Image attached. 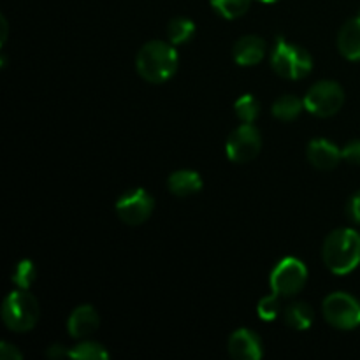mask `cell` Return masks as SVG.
Here are the masks:
<instances>
[{
	"label": "cell",
	"mask_w": 360,
	"mask_h": 360,
	"mask_svg": "<svg viewBox=\"0 0 360 360\" xmlns=\"http://www.w3.org/2000/svg\"><path fill=\"white\" fill-rule=\"evenodd\" d=\"M153 210V197L143 188L130 190V192L123 193L118 199V202H116V214H118V218L123 224L132 225V227L144 224L151 217Z\"/></svg>",
	"instance_id": "obj_9"
},
{
	"label": "cell",
	"mask_w": 360,
	"mask_h": 360,
	"mask_svg": "<svg viewBox=\"0 0 360 360\" xmlns=\"http://www.w3.org/2000/svg\"><path fill=\"white\" fill-rule=\"evenodd\" d=\"M347 217L350 218L354 224L360 225V190H359V192H355L354 195L350 197V200H348Z\"/></svg>",
	"instance_id": "obj_25"
},
{
	"label": "cell",
	"mask_w": 360,
	"mask_h": 360,
	"mask_svg": "<svg viewBox=\"0 0 360 360\" xmlns=\"http://www.w3.org/2000/svg\"><path fill=\"white\" fill-rule=\"evenodd\" d=\"M195 32V23L188 18H174L167 27V35L171 44H183L190 41Z\"/></svg>",
	"instance_id": "obj_18"
},
{
	"label": "cell",
	"mask_w": 360,
	"mask_h": 360,
	"mask_svg": "<svg viewBox=\"0 0 360 360\" xmlns=\"http://www.w3.org/2000/svg\"><path fill=\"white\" fill-rule=\"evenodd\" d=\"M167 186L176 197H190L202 190V179H200L199 172L183 169V171H176L169 176Z\"/></svg>",
	"instance_id": "obj_15"
},
{
	"label": "cell",
	"mask_w": 360,
	"mask_h": 360,
	"mask_svg": "<svg viewBox=\"0 0 360 360\" xmlns=\"http://www.w3.org/2000/svg\"><path fill=\"white\" fill-rule=\"evenodd\" d=\"M341 158V150L330 141L315 139L308 144V160L320 171H333Z\"/></svg>",
	"instance_id": "obj_13"
},
{
	"label": "cell",
	"mask_w": 360,
	"mask_h": 360,
	"mask_svg": "<svg viewBox=\"0 0 360 360\" xmlns=\"http://www.w3.org/2000/svg\"><path fill=\"white\" fill-rule=\"evenodd\" d=\"M304 109V101L295 95H281L273 104V116L281 122H292L297 118Z\"/></svg>",
	"instance_id": "obj_17"
},
{
	"label": "cell",
	"mask_w": 360,
	"mask_h": 360,
	"mask_svg": "<svg viewBox=\"0 0 360 360\" xmlns=\"http://www.w3.org/2000/svg\"><path fill=\"white\" fill-rule=\"evenodd\" d=\"M308 281V269L295 257L280 260L271 273V288L280 297H292L304 288Z\"/></svg>",
	"instance_id": "obj_7"
},
{
	"label": "cell",
	"mask_w": 360,
	"mask_h": 360,
	"mask_svg": "<svg viewBox=\"0 0 360 360\" xmlns=\"http://www.w3.org/2000/svg\"><path fill=\"white\" fill-rule=\"evenodd\" d=\"M229 354L236 360H259L262 359V341L253 330L238 329L229 338Z\"/></svg>",
	"instance_id": "obj_10"
},
{
	"label": "cell",
	"mask_w": 360,
	"mask_h": 360,
	"mask_svg": "<svg viewBox=\"0 0 360 360\" xmlns=\"http://www.w3.org/2000/svg\"><path fill=\"white\" fill-rule=\"evenodd\" d=\"M260 2H266V4H274V2H280V0H260Z\"/></svg>",
	"instance_id": "obj_29"
},
{
	"label": "cell",
	"mask_w": 360,
	"mask_h": 360,
	"mask_svg": "<svg viewBox=\"0 0 360 360\" xmlns=\"http://www.w3.org/2000/svg\"><path fill=\"white\" fill-rule=\"evenodd\" d=\"M69 357L76 360H108L109 354L102 345L94 341H83L69 350Z\"/></svg>",
	"instance_id": "obj_19"
},
{
	"label": "cell",
	"mask_w": 360,
	"mask_h": 360,
	"mask_svg": "<svg viewBox=\"0 0 360 360\" xmlns=\"http://www.w3.org/2000/svg\"><path fill=\"white\" fill-rule=\"evenodd\" d=\"M345 104V91L336 81H319L304 97V109L319 118H330Z\"/></svg>",
	"instance_id": "obj_5"
},
{
	"label": "cell",
	"mask_w": 360,
	"mask_h": 360,
	"mask_svg": "<svg viewBox=\"0 0 360 360\" xmlns=\"http://www.w3.org/2000/svg\"><path fill=\"white\" fill-rule=\"evenodd\" d=\"M271 67L285 79H302L311 72L313 60L301 46L290 44L283 37H278L271 55Z\"/></svg>",
	"instance_id": "obj_4"
},
{
	"label": "cell",
	"mask_w": 360,
	"mask_h": 360,
	"mask_svg": "<svg viewBox=\"0 0 360 360\" xmlns=\"http://www.w3.org/2000/svg\"><path fill=\"white\" fill-rule=\"evenodd\" d=\"M323 316L333 327L341 330L357 329L360 326V302L354 295L334 292L322 304Z\"/></svg>",
	"instance_id": "obj_6"
},
{
	"label": "cell",
	"mask_w": 360,
	"mask_h": 360,
	"mask_svg": "<svg viewBox=\"0 0 360 360\" xmlns=\"http://www.w3.org/2000/svg\"><path fill=\"white\" fill-rule=\"evenodd\" d=\"M178 53L169 42L150 41L136 56V69L148 83H165L178 70Z\"/></svg>",
	"instance_id": "obj_2"
},
{
	"label": "cell",
	"mask_w": 360,
	"mask_h": 360,
	"mask_svg": "<svg viewBox=\"0 0 360 360\" xmlns=\"http://www.w3.org/2000/svg\"><path fill=\"white\" fill-rule=\"evenodd\" d=\"M232 56H234V62L238 65H257L266 56V42L257 35H245L239 41H236L234 48H232Z\"/></svg>",
	"instance_id": "obj_12"
},
{
	"label": "cell",
	"mask_w": 360,
	"mask_h": 360,
	"mask_svg": "<svg viewBox=\"0 0 360 360\" xmlns=\"http://www.w3.org/2000/svg\"><path fill=\"white\" fill-rule=\"evenodd\" d=\"M283 320L290 329L306 330L313 323V309L306 302H292L285 308Z\"/></svg>",
	"instance_id": "obj_16"
},
{
	"label": "cell",
	"mask_w": 360,
	"mask_h": 360,
	"mask_svg": "<svg viewBox=\"0 0 360 360\" xmlns=\"http://www.w3.org/2000/svg\"><path fill=\"white\" fill-rule=\"evenodd\" d=\"M341 157L348 162V164L360 165V141H352L347 146L341 150Z\"/></svg>",
	"instance_id": "obj_24"
},
{
	"label": "cell",
	"mask_w": 360,
	"mask_h": 360,
	"mask_svg": "<svg viewBox=\"0 0 360 360\" xmlns=\"http://www.w3.org/2000/svg\"><path fill=\"white\" fill-rule=\"evenodd\" d=\"M322 259L327 269L338 276L352 273L360 264V234L354 229H336L326 238Z\"/></svg>",
	"instance_id": "obj_1"
},
{
	"label": "cell",
	"mask_w": 360,
	"mask_h": 360,
	"mask_svg": "<svg viewBox=\"0 0 360 360\" xmlns=\"http://www.w3.org/2000/svg\"><path fill=\"white\" fill-rule=\"evenodd\" d=\"M0 359L2 360H21L23 359V355H21V352L18 350L16 347H13L11 343L4 341V343L0 345Z\"/></svg>",
	"instance_id": "obj_26"
},
{
	"label": "cell",
	"mask_w": 360,
	"mask_h": 360,
	"mask_svg": "<svg viewBox=\"0 0 360 360\" xmlns=\"http://www.w3.org/2000/svg\"><path fill=\"white\" fill-rule=\"evenodd\" d=\"M250 4L252 0H211L213 9L227 20L241 18L250 9Z\"/></svg>",
	"instance_id": "obj_20"
},
{
	"label": "cell",
	"mask_w": 360,
	"mask_h": 360,
	"mask_svg": "<svg viewBox=\"0 0 360 360\" xmlns=\"http://www.w3.org/2000/svg\"><path fill=\"white\" fill-rule=\"evenodd\" d=\"M46 355L53 360H58L63 357H69V350H67L65 347H62V345H51V347L48 348V352H46Z\"/></svg>",
	"instance_id": "obj_27"
},
{
	"label": "cell",
	"mask_w": 360,
	"mask_h": 360,
	"mask_svg": "<svg viewBox=\"0 0 360 360\" xmlns=\"http://www.w3.org/2000/svg\"><path fill=\"white\" fill-rule=\"evenodd\" d=\"M236 116L245 123H253L260 115V102L253 95H243L234 104Z\"/></svg>",
	"instance_id": "obj_21"
},
{
	"label": "cell",
	"mask_w": 360,
	"mask_h": 360,
	"mask_svg": "<svg viewBox=\"0 0 360 360\" xmlns=\"http://www.w3.org/2000/svg\"><path fill=\"white\" fill-rule=\"evenodd\" d=\"M98 326H101V316L90 304L77 306L67 320V330L74 340H86L98 329Z\"/></svg>",
	"instance_id": "obj_11"
},
{
	"label": "cell",
	"mask_w": 360,
	"mask_h": 360,
	"mask_svg": "<svg viewBox=\"0 0 360 360\" xmlns=\"http://www.w3.org/2000/svg\"><path fill=\"white\" fill-rule=\"evenodd\" d=\"M280 299V295L274 294V292L271 295H267V297L260 299L259 308H257L260 319L266 320V322H273L274 319H278V315H280L281 311Z\"/></svg>",
	"instance_id": "obj_23"
},
{
	"label": "cell",
	"mask_w": 360,
	"mask_h": 360,
	"mask_svg": "<svg viewBox=\"0 0 360 360\" xmlns=\"http://www.w3.org/2000/svg\"><path fill=\"white\" fill-rule=\"evenodd\" d=\"M41 308L34 295L25 288L11 292L2 304V320L14 333L32 330L39 322Z\"/></svg>",
	"instance_id": "obj_3"
},
{
	"label": "cell",
	"mask_w": 360,
	"mask_h": 360,
	"mask_svg": "<svg viewBox=\"0 0 360 360\" xmlns=\"http://www.w3.org/2000/svg\"><path fill=\"white\" fill-rule=\"evenodd\" d=\"M0 25H2V44L6 42L7 39V21L6 18H0Z\"/></svg>",
	"instance_id": "obj_28"
},
{
	"label": "cell",
	"mask_w": 360,
	"mask_h": 360,
	"mask_svg": "<svg viewBox=\"0 0 360 360\" xmlns=\"http://www.w3.org/2000/svg\"><path fill=\"white\" fill-rule=\"evenodd\" d=\"M35 278H37V269H35L32 260H21V262L14 267L13 281L20 288L28 290V288L32 287V283L35 281Z\"/></svg>",
	"instance_id": "obj_22"
},
{
	"label": "cell",
	"mask_w": 360,
	"mask_h": 360,
	"mask_svg": "<svg viewBox=\"0 0 360 360\" xmlns=\"http://www.w3.org/2000/svg\"><path fill=\"white\" fill-rule=\"evenodd\" d=\"M338 49L347 60H360V16L352 18L338 34Z\"/></svg>",
	"instance_id": "obj_14"
},
{
	"label": "cell",
	"mask_w": 360,
	"mask_h": 360,
	"mask_svg": "<svg viewBox=\"0 0 360 360\" xmlns=\"http://www.w3.org/2000/svg\"><path fill=\"white\" fill-rule=\"evenodd\" d=\"M229 158L236 164H246L253 160L262 150V137L259 130L253 127V123H243L241 127L234 130L227 139Z\"/></svg>",
	"instance_id": "obj_8"
}]
</instances>
